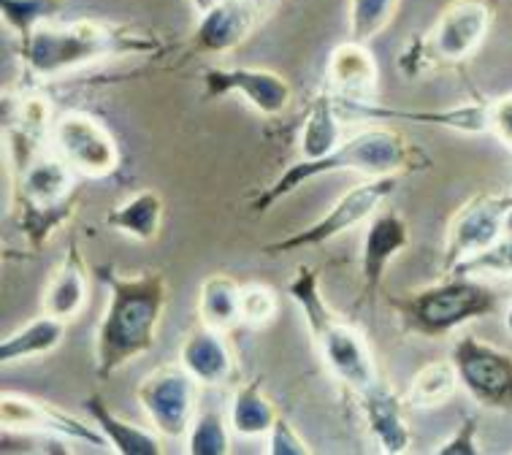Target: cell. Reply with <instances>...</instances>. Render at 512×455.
Here are the masks:
<instances>
[{
	"label": "cell",
	"instance_id": "cell-1",
	"mask_svg": "<svg viewBox=\"0 0 512 455\" xmlns=\"http://www.w3.org/2000/svg\"><path fill=\"white\" fill-rule=\"evenodd\" d=\"M98 274L109 290V298L101 323L95 328L93 361L98 380H109L155 350L171 288L166 274L155 269L136 274L101 269Z\"/></svg>",
	"mask_w": 512,
	"mask_h": 455
},
{
	"label": "cell",
	"instance_id": "cell-5",
	"mask_svg": "<svg viewBox=\"0 0 512 455\" xmlns=\"http://www.w3.org/2000/svg\"><path fill=\"white\" fill-rule=\"evenodd\" d=\"M388 307L407 334L420 339H445L477 317L494 315L499 298L483 279L439 274V282L388 296Z\"/></svg>",
	"mask_w": 512,
	"mask_h": 455
},
{
	"label": "cell",
	"instance_id": "cell-21",
	"mask_svg": "<svg viewBox=\"0 0 512 455\" xmlns=\"http://www.w3.org/2000/svg\"><path fill=\"white\" fill-rule=\"evenodd\" d=\"M68 334V323L60 317L41 312L17 331H11L0 342V363L3 366H17V363L36 361L44 355H52L63 344Z\"/></svg>",
	"mask_w": 512,
	"mask_h": 455
},
{
	"label": "cell",
	"instance_id": "cell-4",
	"mask_svg": "<svg viewBox=\"0 0 512 455\" xmlns=\"http://www.w3.org/2000/svg\"><path fill=\"white\" fill-rule=\"evenodd\" d=\"M285 293L301 309L312 344H315L317 355H320L328 374L350 396L361 393L380 380L374 350L350 320L336 315L334 309L328 307L323 285H320V271L315 266H307V263L296 266L293 277L285 285Z\"/></svg>",
	"mask_w": 512,
	"mask_h": 455
},
{
	"label": "cell",
	"instance_id": "cell-26",
	"mask_svg": "<svg viewBox=\"0 0 512 455\" xmlns=\"http://www.w3.org/2000/svg\"><path fill=\"white\" fill-rule=\"evenodd\" d=\"M461 390V377L453 358L429 361L412 374L410 385L404 390V401L412 409H437L445 407L447 401Z\"/></svg>",
	"mask_w": 512,
	"mask_h": 455
},
{
	"label": "cell",
	"instance_id": "cell-18",
	"mask_svg": "<svg viewBox=\"0 0 512 455\" xmlns=\"http://www.w3.org/2000/svg\"><path fill=\"white\" fill-rule=\"evenodd\" d=\"M179 363L201 388H223L236 377V355L228 344V334L212 331L201 323L182 339Z\"/></svg>",
	"mask_w": 512,
	"mask_h": 455
},
{
	"label": "cell",
	"instance_id": "cell-15",
	"mask_svg": "<svg viewBox=\"0 0 512 455\" xmlns=\"http://www.w3.org/2000/svg\"><path fill=\"white\" fill-rule=\"evenodd\" d=\"M361 418L369 437L382 455H404L412 447V428L407 423L404 407L407 401L385 380H377L361 393H355Z\"/></svg>",
	"mask_w": 512,
	"mask_h": 455
},
{
	"label": "cell",
	"instance_id": "cell-20",
	"mask_svg": "<svg viewBox=\"0 0 512 455\" xmlns=\"http://www.w3.org/2000/svg\"><path fill=\"white\" fill-rule=\"evenodd\" d=\"M84 412L90 415L95 426L101 428L103 437L109 442L114 453L120 455H163V442H160L158 431L152 428H141L131 420L120 418L117 412L109 409V404L103 401V396L90 393L84 399Z\"/></svg>",
	"mask_w": 512,
	"mask_h": 455
},
{
	"label": "cell",
	"instance_id": "cell-6",
	"mask_svg": "<svg viewBox=\"0 0 512 455\" xmlns=\"http://www.w3.org/2000/svg\"><path fill=\"white\" fill-rule=\"evenodd\" d=\"M494 25V9L488 0H453L429 33L412 38L401 52V71L415 79L429 68L461 65L483 47Z\"/></svg>",
	"mask_w": 512,
	"mask_h": 455
},
{
	"label": "cell",
	"instance_id": "cell-3",
	"mask_svg": "<svg viewBox=\"0 0 512 455\" xmlns=\"http://www.w3.org/2000/svg\"><path fill=\"white\" fill-rule=\"evenodd\" d=\"M160 49L158 38L136 28L90 17L52 19L19 41V60L33 82H52L103 60L147 57Z\"/></svg>",
	"mask_w": 512,
	"mask_h": 455
},
{
	"label": "cell",
	"instance_id": "cell-28",
	"mask_svg": "<svg viewBox=\"0 0 512 455\" xmlns=\"http://www.w3.org/2000/svg\"><path fill=\"white\" fill-rule=\"evenodd\" d=\"M396 11H399V0H350L347 6L350 38L361 44H372L374 38L391 28Z\"/></svg>",
	"mask_w": 512,
	"mask_h": 455
},
{
	"label": "cell",
	"instance_id": "cell-33",
	"mask_svg": "<svg viewBox=\"0 0 512 455\" xmlns=\"http://www.w3.org/2000/svg\"><path fill=\"white\" fill-rule=\"evenodd\" d=\"M434 455H480L477 445V418H464L450 437L431 450Z\"/></svg>",
	"mask_w": 512,
	"mask_h": 455
},
{
	"label": "cell",
	"instance_id": "cell-23",
	"mask_svg": "<svg viewBox=\"0 0 512 455\" xmlns=\"http://www.w3.org/2000/svg\"><path fill=\"white\" fill-rule=\"evenodd\" d=\"M196 315L206 328L231 334L236 325H242V282L223 271L209 274L198 288Z\"/></svg>",
	"mask_w": 512,
	"mask_h": 455
},
{
	"label": "cell",
	"instance_id": "cell-35",
	"mask_svg": "<svg viewBox=\"0 0 512 455\" xmlns=\"http://www.w3.org/2000/svg\"><path fill=\"white\" fill-rule=\"evenodd\" d=\"M504 320H507V331L512 334V296H510V301H507V312H504Z\"/></svg>",
	"mask_w": 512,
	"mask_h": 455
},
{
	"label": "cell",
	"instance_id": "cell-12",
	"mask_svg": "<svg viewBox=\"0 0 512 455\" xmlns=\"http://www.w3.org/2000/svg\"><path fill=\"white\" fill-rule=\"evenodd\" d=\"M0 423L6 431H19V434H41V437L63 439L71 445L109 447L103 431L93 420L87 423L49 401L33 399L14 390H3L0 396Z\"/></svg>",
	"mask_w": 512,
	"mask_h": 455
},
{
	"label": "cell",
	"instance_id": "cell-22",
	"mask_svg": "<svg viewBox=\"0 0 512 455\" xmlns=\"http://www.w3.org/2000/svg\"><path fill=\"white\" fill-rule=\"evenodd\" d=\"M163 214H166V201L158 190L144 187L139 193L128 195L120 206L106 212V225L112 231L128 236L133 242H155L163 228Z\"/></svg>",
	"mask_w": 512,
	"mask_h": 455
},
{
	"label": "cell",
	"instance_id": "cell-32",
	"mask_svg": "<svg viewBox=\"0 0 512 455\" xmlns=\"http://www.w3.org/2000/svg\"><path fill=\"white\" fill-rule=\"evenodd\" d=\"M266 453L269 455H309L312 447L301 434L298 428L290 423L288 418H277V423L271 426V431L266 434Z\"/></svg>",
	"mask_w": 512,
	"mask_h": 455
},
{
	"label": "cell",
	"instance_id": "cell-13",
	"mask_svg": "<svg viewBox=\"0 0 512 455\" xmlns=\"http://www.w3.org/2000/svg\"><path fill=\"white\" fill-rule=\"evenodd\" d=\"M204 98L215 101L220 95H239L261 117H280L293 101V87L282 74L271 68L250 65H212L201 74Z\"/></svg>",
	"mask_w": 512,
	"mask_h": 455
},
{
	"label": "cell",
	"instance_id": "cell-19",
	"mask_svg": "<svg viewBox=\"0 0 512 455\" xmlns=\"http://www.w3.org/2000/svg\"><path fill=\"white\" fill-rule=\"evenodd\" d=\"M87 304H90V269L84 263L82 247L71 242L63 258L57 260L47 288L41 293V312L74 323Z\"/></svg>",
	"mask_w": 512,
	"mask_h": 455
},
{
	"label": "cell",
	"instance_id": "cell-7",
	"mask_svg": "<svg viewBox=\"0 0 512 455\" xmlns=\"http://www.w3.org/2000/svg\"><path fill=\"white\" fill-rule=\"evenodd\" d=\"M396 185H399V177H372L361 185L350 187L328 206L323 217H317L315 223L266 244L263 252L266 255H288V252L315 250V247L334 242L342 233L369 223L374 214L385 206V201L396 193Z\"/></svg>",
	"mask_w": 512,
	"mask_h": 455
},
{
	"label": "cell",
	"instance_id": "cell-25",
	"mask_svg": "<svg viewBox=\"0 0 512 455\" xmlns=\"http://www.w3.org/2000/svg\"><path fill=\"white\" fill-rule=\"evenodd\" d=\"M280 412L274 401L266 396L261 380L239 382L233 388L231 407H228V423L239 439H266L271 426L277 423Z\"/></svg>",
	"mask_w": 512,
	"mask_h": 455
},
{
	"label": "cell",
	"instance_id": "cell-11",
	"mask_svg": "<svg viewBox=\"0 0 512 455\" xmlns=\"http://www.w3.org/2000/svg\"><path fill=\"white\" fill-rule=\"evenodd\" d=\"M510 209L512 190L469 198L447 225L445 244H442V274H453L461 263L494 247L504 236V223H507Z\"/></svg>",
	"mask_w": 512,
	"mask_h": 455
},
{
	"label": "cell",
	"instance_id": "cell-24",
	"mask_svg": "<svg viewBox=\"0 0 512 455\" xmlns=\"http://www.w3.org/2000/svg\"><path fill=\"white\" fill-rule=\"evenodd\" d=\"M342 112L336 106V98L328 93L326 87L315 95V101L309 106V114L304 125H301V136H298V160H320L326 158L328 152H334L342 144Z\"/></svg>",
	"mask_w": 512,
	"mask_h": 455
},
{
	"label": "cell",
	"instance_id": "cell-17",
	"mask_svg": "<svg viewBox=\"0 0 512 455\" xmlns=\"http://www.w3.org/2000/svg\"><path fill=\"white\" fill-rule=\"evenodd\" d=\"M380 84V65L369 52V44L347 38L331 49L326 63V90L339 101H374Z\"/></svg>",
	"mask_w": 512,
	"mask_h": 455
},
{
	"label": "cell",
	"instance_id": "cell-8",
	"mask_svg": "<svg viewBox=\"0 0 512 455\" xmlns=\"http://www.w3.org/2000/svg\"><path fill=\"white\" fill-rule=\"evenodd\" d=\"M198 396H201V385L179 361L155 366L141 377L136 388V399L149 428L171 442L187 437L193 420L201 412Z\"/></svg>",
	"mask_w": 512,
	"mask_h": 455
},
{
	"label": "cell",
	"instance_id": "cell-10",
	"mask_svg": "<svg viewBox=\"0 0 512 455\" xmlns=\"http://www.w3.org/2000/svg\"><path fill=\"white\" fill-rule=\"evenodd\" d=\"M461 388L480 409L512 412V353L475 334H458L450 347Z\"/></svg>",
	"mask_w": 512,
	"mask_h": 455
},
{
	"label": "cell",
	"instance_id": "cell-30",
	"mask_svg": "<svg viewBox=\"0 0 512 455\" xmlns=\"http://www.w3.org/2000/svg\"><path fill=\"white\" fill-rule=\"evenodd\" d=\"M453 274H466V277L475 279H512V233L504 231V236L494 247H488L472 260L461 263Z\"/></svg>",
	"mask_w": 512,
	"mask_h": 455
},
{
	"label": "cell",
	"instance_id": "cell-2",
	"mask_svg": "<svg viewBox=\"0 0 512 455\" xmlns=\"http://www.w3.org/2000/svg\"><path fill=\"white\" fill-rule=\"evenodd\" d=\"M431 155L418 144H412L385 122L364 125L345 136L342 144L320 160H296L293 166L282 168L280 177L271 179L261 193L252 198L250 209L255 214L271 212L288 195L298 193L307 182H315L328 174H361V177H404L429 171Z\"/></svg>",
	"mask_w": 512,
	"mask_h": 455
},
{
	"label": "cell",
	"instance_id": "cell-31",
	"mask_svg": "<svg viewBox=\"0 0 512 455\" xmlns=\"http://www.w3.org/2000/svg\"><path fill=\"white\" fill-rule=\"evenodd\" d=\"M280 315V293L263 282H244L242 285V325L263 328Z\"/></svg>",
	"mask_w": 512,
	"mask_h": 455
},
{
	"label": "cell",
	"instance_id": "cell-27",
	"mask_svg": "<svg viewBox=\"0 0 512 455\" xmlns=\"http://www.w3.org/2000/svg\"><path fill=\"white\" fill-rule=\"evenodd\" d=\"M231 423L220 409H201L185 437L187 455H228L231 453Z\"/></svg>",
	"mask_w": 512,
	"mask_h": 455
},
{
	"label": "cell",
	"instance_id": "cell-29",
	"mask_svg": "<svg viewBox=\"0 0 512 455\" xmlns=\"http://www.w3.org/2000/svg\"><path fill=\"white\" fill-rule=\"evenodd\" d=\"M60 9L63 0H0L3 28L17 41H25L38 25L60 19Z\"/></svg>",
	"mask_w": 512,
	"mask_h": 455
},
{
	"label": "cell",
	"instance_id": "cell-16",
	"mask_svg": "<svg viewBox=\"0 0 512 455\" xmlns=\"http://www.w3.org/2000/svg\"><path fill=\"white\" fill-rule=\"evenodd\" d=\"M263 11L250 0H223L204 14H198L193 30V49L201 55H231L252 36Z\"/></svg>",
	"mask_w": 512,
	"mask_h": 455
},
{
	"label": "cell",
	"instance_id": "cell-9",
	"mask_svg": "<svg viewBox=\"0 0 512 455\" xmlns=\"http://www.w3.org/2000/svg\"><path fill=\"white\" fill-rule=\"evenodd\" d=\"M49 149L76 177L106 179L120 168V144L109 125L79 109L57 114L49 130Z\"/></svg>",
	"mask_w": 512,
	"mask_h": 455
},
{
	"label": "cell",
	"instance_id": "cell-14",
	"mask_svg": "<svg viewBox=\"0 0 512 455\" xmlns=\"http://www.w3.org/2000/svg\"><path fill=\"white\" fill-rule=\"evenodd\" d=\"M412 242L410 223L396 209H380L366 223L364 247H361V301L358 307L369 304L382 288L385 271Z\"/></svg>",
	"mask_w": 512,
	"mask_h": 455
},
{
	"label": "cell",
	"instance_id": "cell-34",
	"mask_svg": "<svg viewBox=\"0 0 512 455\" xmlns=\"http://www.w3.org/2000/svg\"><path fill=\"white\" fill-rule=\"evenodd\" d=\"M491 133L512 149V93L491 101Z\"/></svg>",
	"mask_w": 512,
	"mask_h": 455
}]
</instances>
